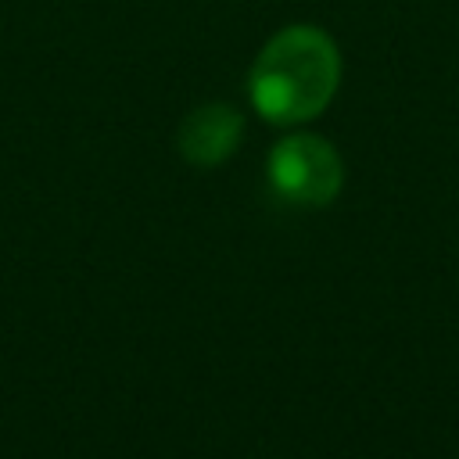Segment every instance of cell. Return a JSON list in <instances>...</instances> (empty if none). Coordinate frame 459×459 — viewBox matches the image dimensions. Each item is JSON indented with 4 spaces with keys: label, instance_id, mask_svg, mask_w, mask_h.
Segmentation results:
<instances>
[{
    "label": "cell",
    "instance_id": "1",
    "mask_svg": "<svg viewBox=\"0 0 459 459\" xmlns=\"http://www.w3.org/2000/svg\"><path fill=\"white\" fill-rule=\"evenodd\" d=\"M341 54L316 25L280 29L255 57L247 93L255 111L273 126H298L316 118L337 93Z\"/></svg>",
    "mask_w": 459,
    "mask_h": 459
},
{
    "label": "cell",
    "instance_id": "2",
    "mask_svg": "<svg viewBox=\"0 0 459 459\" xmlns=\"http://www.w3.org/2000/svg\"><path fill=\"white\" fill-rule=\"evenodd\" d=\"M341 183H344L341 154L323 136L294 133L269 151V186L287 204L323 208L337 197Z\"/></svg>",
    "mask_w": 459,
    "mask_h": 459
},
{
    "label": "cell",
    "instance_id": "3",
    "mask_svg": "<svg viewBox=\"0 0 459 459\" xmlns=\"http://www.w3.org/2000/svg\"><path fill=\"white\" fill-rule=\"evenodd\" d=\"M240 136H244V118L237 108L230 104H201L194 108L183 122H179V133H176V147L179 154L190 161V165H219L226 161L237 147H240Z\"/></svg>",
    "mask_w": 459,
    "mask_h": 459
}]
</instances>
